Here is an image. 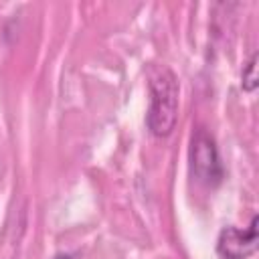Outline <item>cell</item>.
I'll return each mask as SVG.
<instances>
[{
  "label": "cell",
  "mask_w": 259,
  "mask_h": 259,
  "mask_svg": "<svg viewBox=\"0 0 259 259\" xmlns=\"http://www.w3.org/2000/svg\"><path fill=\"white\" fill-rule=\"evenodd\" d=\"M55 259H71V257H69V255H57Z\"/></svg>",
  "instance_id": "5"
},
{
  "label": "cell",
  "mask_w": 259,
  "mask_h": 259,
  "mask_svg": "<svg viewBox=\"0 0 259 259\" xmlns=\"http://www.w3.org/2000/svg\"><path fill=\"white\" fill-rule=\"evenodd\" d=\"M178 117V81L172 71L164 69L150 81V109H148V130L156 138H166L172 134Z\"/></svg>",
  "instance_id": "1"
},
{
  "label": "cell",
  "mask_w": 259,
  "mask_h": 259,
  "mask_svg": "<svg viewBox=\"0 0 259 259\" xmlns=\"http://www.w3.org/2000/svg\"><path fill=\"white\" fill-rule=\"evenodd\" d=\"M257 83H259V77H257V53L251 55L249 63L243 67V73H241V87L245 91H255L257 89Z\"/></svg>",
  "instance_id": "4"
},
{
  "label": "cell",
  "mask_w": 259,
  "mask_h": 259,
  "mask_svg": "<svg viewBox=\"0 0 259 259\" xmlns=\"http://www.w3.org/2000/svg\"><path fill=\"white\" fill-rule=\"evenodd\" d=\"M190 164L194 176L206 184V186H217L223 178V166L219 158V150L214 140L206 130H196L190 142Z\"/></svg>",
  "instance_id": "2"
},
{
  "label": "cell",
  "mask_w": 259,
  "mask_h": 259,
  "mask_svg": "<svg viewBox=\"0 0 259 259\" xmlns=\"http://www.w3.org/2000/svg\"><path fill=\"white\" fill-rule=\"evenodd\" d=\"M257 251V217L251 219L249 229L227 227L217 239V253L223 259H247Z\"/></svg>",
  "instance_id": "3"
}]
</instances>
